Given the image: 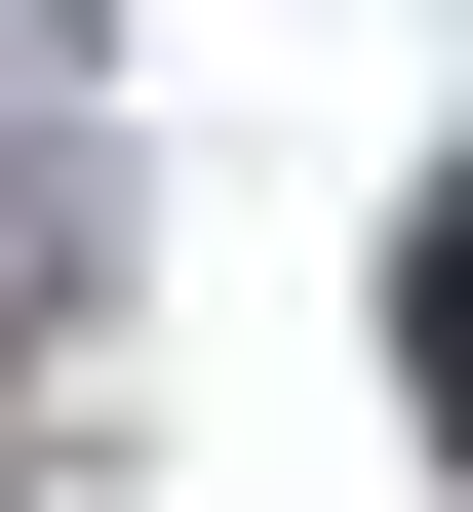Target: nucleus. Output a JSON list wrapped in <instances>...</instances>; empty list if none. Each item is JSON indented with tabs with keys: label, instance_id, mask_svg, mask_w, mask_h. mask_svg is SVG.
Instances as JSON below:
<instances>
[{
	"label": "nucleus",
	"instance_id": "f257e3e1",
	"mask_svg": "<svg viewBox=\"0 0 473 512\" xmlns=\"http://www.w3.org/2000/svg\"><path fill=\"white\" fill-rule=\"evenodd\" d=\"M395 355H434V434H473V197H434V276H395Z\"/></svg>",
	"mask_w": 473,
	"mask_h": 512
}]
</instances>
